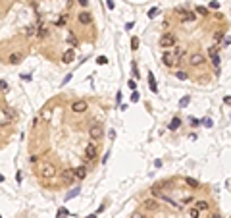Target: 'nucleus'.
Listing matches in <instances>:
<instances>
[{"label": "nucleus", "instance_id": "obj_23", "mask_svg": "<svg viewBox=\"0 0 231 218\" xmlns=\"http://www.w3.org/2000/svg\"><path fill=\"white\" fill-rule=\"evenodd\" d=\"M148 83H150V89L154 93H158V85H156V81H154V75H152V72H148Z\"/></svg>", "mask_w": 231, "mask_h": 218}, {"label": "nucleus", "instance_id": "obj_6", "mask_svg": "<svg viewBox=\"0 0 231 218\" xmlns=\"http://www.w3.org/2000/svg\"><path fill=\"white\" fill-rule=\"evenodd\" d=\"M143 208L148 212H156V211H160V203H158V199H144Z\"/></svg>", "mask_w": 231, "mask_h": 218}, {"label": "nucleus", "instance_id": "obj_42", "mask_svg": "<svg viewBox=\"0 0 231 218\" xmlns=\"http://www.w3.org/2000/svg\"><path fill=\"white\" fill-rule=\"evenodd\" d=\"M77 4H79V6H83V8H87V6H89V0H77Z\"/></svg>", "mask_w": 231, "mask_h": 218}, {"label": "nucleus", "instance_id": "obj_18", "mask_svg": "<svg viewBox=\"0 0 231 218\" xmlns=\"http://www.w3.org/2000/svg\"><path fill=\"white\" fill-rule=\"evenodd\" d=\"M172 52H173V56H175V60H177V62H181V58L185 56V48H181V47H177L175 50H172Z\"/></svg>", "mask_w": 231, "mask_h": 218}, {"label": "nucleus", "instance_id": "obj_34", "mask_svg": "<svg viewBox=\"0 0 231 218\" xmlns=\"http://www.w3.org/2000/svg\"><path fill=\"white\" fill-rule=\"evenodd\" d=\"M198 214H200V211H197V208H191V212H189L191 218H198Z\"/></svg>", "mask_w": 231, "mask_h": 218}, {"label": "nucleus", "instance_id": "obj_22", "mask_svg": "<svg viewBox=\"0 0 231 218\" xmlns=\"http://www.w3.org/2000/svg\"><path fill=\"white\" fill-rule=\"evenodd\" d=\"M25 37H37V25H29L25 29Z\"/></svg>", "mask_w": 231, "mask_h": 218}, {"label": "nucleus", "instance_id": "obj_51", "mask_svg": "<svg viewBox=\"0 0 231 218\" xmlns=\"http://www.w3.org/2000/svg\"><path fill=\"white\" fill-rule=\"evenodd\" d=\"M210 218H224V216H221V214H220V212H214V214H212V216H210Z\"/></svg>", "mask_w": 231, "mask_h": 218}, {"label": "nucleus", "instance_id": "obj_5", "mask_svg": "<svg viewBox=\"0 0 231 218\" xmlns=\"http://www.w3.org/2000/svg\"><path fill=\"white\" fill-rule=\"evenodd\" d=\"M175 14L179 16V21H194L197 19V12H189V10H183V8L175 10Z\"/></svg>", "mask_w": 231, "mask_h": 218}, {"label": "nucleus", "instance_id": "obj_39", "mask_svg": "<svg viewBox=\"0 0 231 218\" xmlns=\"http://www.w3.org/2000/svg\"><path fill=\"white\" fill-rule=\"evenodd\" d=\"M127 85H129V89H133V91H135V89H137V83H135V81H133V79H129V81H127Z\"/></svg>", "mask_w": 231, "mask_h": 218}, {"label": "nucleus", "instance_id": "obj_30", "mask_svg": "<svg viewBox=\"0 0 231 218\" xmlns=\"http://www.w3.org/2000/svg\"><path fill=\"white\" fill-rule=\"evenodd\" d=\"M158 12H160V10H158L156 6H154V8H150V10H148V18H156V16H158Z\"/></svg>", "mask_w": 231, "mask_h": 218}, {"label": "nucleus", "instance_id": "obj_48", "mask_svg": "<svg viewBox=\"0 0 231 218\" xmlns=\"http://www.w3.org/2000/svg\"><path fill=\"white\" fill-rule=\"evenodd\" d=\"M108 137L114 139V137H116V131H114V129H110V131H108Z\"/></svg>", "mask_w": 231, "mask_h": 218}, {"label": "nucleus", "instance_id": "obj_36", "mask_svg": "<svg viewBox=\"0 0 231 218\" xmlns=\"http://www.w3.org/2000/svg\"><path fill=\"white\" fill-rule=\"evenodd\" d=\"M131 218H147V216H144V214H143V212H141V211H135V212H133V214H131Z\"/></svg>", "mask_w": 231, "mask_h": 218}, {"label": "nucleus", "instance_id": "obj_53", "mask_svg": "<svg viewBox=\"0 0 231 218\" xmlns=\"http://www.w3.org/2000/svg\"><path fill=\"white\" fill-rule=\"evenodd\" d=\"M224 102H225V104H231V97H225V98H224Z\"/></svg>", "mask_w": 231, "mask_h": 218}, {"label": "nucleus", "instance_id": "obj_56", "mask_svg": "<svg viewBox=\"0 0 231 218\" xmlns=\"http://www.w3.org/2000/svg\"><path fill=\"white\" fill-rule=\"evenodd\" d=\"M0 218H2V216H0Z\"/></svg>", "mask_w": 231, "mask_h": 218}, {"label": "nucleus", "instance_id": "obj_1", "mask_svg": "<svg viewBox=\"0 0 231 218\" xmlns=\"http://www.w3.org/2000/svg\"><path fill=\"white\" fill-rule=\"evenodd\" d=\"M158 43H160V47L162 48H166V50H169V48H173L177 44V37L173 35V33H162V37H160V41H158Z\"/></svg>", "mask_w": 231, "mask_h": 218}, {"label": "nucleus", "instance_id": "obj_16", "mask_svg": "<svg viewBox=\"0 0 231 218\" xmlns=\"http://www.w3.org/2000/svg\"><path fill=\"white\" fill-rule=\"evenodd\" d=\"M48 35H50V33H48V29H46L44 25H40V23H39V25H37V37H39V39H46Z\"/></svg>", "mask_w": 231, "mask_h": 218}, {"label": "nucleus", "instance_id": "obj_44", "mask_svg": "<svg viewBox=\"0 0 231 218\" xmlns=\"http://www.w3.org/2000/svg\"><path fill=\"white\" fill-rule=\"evenodd\" d=\"M131 101H133V102H137V101H139V93H137V91H133V95H131Z\"/></svg>", "mask_w": 231, "mask_h": 218}, {"label": "nucleus", "instance_id": "obj_12", "mask_svg": "<svg viewBox=\"0 0 231 218\" xmlns=\"http://www.w3.org/2000/svg\"><path fill=\"white\" fill-rule=\"evenodd\" d=\"M60 176H62V180L66 183H71L75 180V174H73V170H71V168H67V170H62L60 172Z\"/></svg>", "mask_w": 231, "mask_h": 218}, {"label": "nucleus", "instance_id": "obj_50", "mask_svg": "<svg viewBox=\"0 0 231 218\" xmlns=\"http://www.w3.org/2000/svg\"><path fill=\"white\" fill-rule=\"evenodd\" d=\"M71 79V73H70V75H66V77H64V81H62V85H66L67 83V81H70Z\"/></svg>", "mask_w": 231, "mask_h": 218}, {"label": "nucleus", "instance_id": "obj_32", "mask_svg": "<svg viewBox=\"0 0 231 218\" xmlns=\"http://www.w3.org/2000/svg\"><path fill=\"white\" fill-rule=\"evenodd\" d=\"M200 124H202V126H206V127H212L214 122L210 120V118H204V120H200Z\"/></svg>", "mask_w": 231, "mask_h": 218}, {"label": "nucleus", "instance_id": "obj_43", "mask_svg": "<svg viewBox=\"0 0 231 218\" xmlns=\"http://www.w3.org/2000/svg\"><path fill=\"white\" fill-rule=\"evenodd\" d=\"M96 62H98V64H106L108 58H106V56H98V60H96Z\"/></svg>", "mask_w": 231, "mask_h": 218}, {"label": "nucleus", "instance_id": "obj_13", "mask_svg": "<svg viewBox=\"0 0 231 218\" xmlns=\"http://www.w3.org/2000/svg\"><path fill=\"white\" fill-rule=\"evenodd\" d=\"M73 58H75V50H73V48H67V50L64 52V56H62V62L70 64V62H73Z\"/></svg>", "mask_w": 231, "mask_h": 218}, {"label": "nucleus", "instance_id": "obj_46", "mask_svg": "<svg viewBox=\"0 0 231 218\" xmlns=\"http://www.w3.org/2000/svg\"><path fill=\"white\" fill-rule=\"evenodd\" d=\"M133 25H135L133 21H127V23H125V29H127V31H131V29H133Z\"/></svg>", "mask_w": 231, "mask_h": 218}, {"label": "nucleus", "instance_id": "obj_55", "mask_svg": "<svg viewBox=\"0 0 231 218\" xmlns=\"http://www.w3.org/2000/svg\"><path fill=\"white\" fill-rule=\"evenodd\" d=\"M87 218H96V214H91V216H87Z\"/></svg>", "mask_w": 231, "mask_h": 218}, {"label": "nucleus", "instance_id": "obj_35", "mask_svg": "<svg viewBox=\"0 0 231 218\" xmlns=\"http://www.w3.org/2000/svg\"><path fill=\"white\" fill-rule=\"evenodd\" d=\"M214 39H216V41H221V39H224V31H216V33H214Z\"/></svg>", "mask_w": 231, "mask_h": 218}, {"label": "nucleus", "instance_id": "obj_33", "mask_svg": "<svg viewBox=\"0 0 231 218\" xmlns=\"http://www.w3.org/2000/svg\"><path fill=\"white\" fill-rule=\"evenodd\" d=\"M210 8H212V10H218V8H220V0H212V2H210Z\"/></svg>", "mask_w": 231, "mask_h": 218}, {"label": "nucleus", "instance_id": "obj_11", "mask_svg": "<svg viewBox=\"0 0 231 218\" xmlns=\"http://www.w3.org/2000/svg\"><path fill=\"white\" fill-rule=\"evenodd\" d=\"M23 62V54L21 52H12L10 56H8V64L15 66V64H21Z\"/></svg>", "mask_w": 231, "mask_h": 218}, {"label": "nucleus", "instance_id": "obj_26", "mask_svg": "<svg viewBox=\"0 0 231 218\" xmlns=\"http://www.w3.org/2000/svg\"><path fill=\"white\" fill-rule=\"evenodd\" d=\"M197 14H198V16H208V8H204V6H197Z\"/></svg>", "mask_w": 231, "mask_h": 218}, {"label": "nucleus", "instance_id": "obj_47", "mask_svg": "<svg viewBox=\"0 0 231 218\" xmlns=\"http://www.w3.org/2000/svg\"><path fill=\"white\" fill-rule=\"evenodd\" d=\"M15 182L21 183V172H18V174H15Z\"/></svg>", "mask_w": 231, "mask_h": 218}, {"label": "nucleus", "instance_id": "obj_3", "mask_svg": "<svg viewBox=\"0 0 231 218\" xmlns=\"http://www.w3.org/2000/svg\"><path fill=\"white\" fill-rule=\"evenodd\" d=\"M58 174V170H56L52 164H48V162H44L43 166H40V176H43L44 180H50V178H54V176Z\"/></svg>", "mask_w": 231, "mask_h": 218}, {"label": "nucleus", "instance_id": "obj_20", "mask_svg": "<svg viewBox=\"0 0 231 218\" xmlns=\"http://www.w3.org/2000/svg\"><path fill=\"white\" fill-rule=\"evenodd\" d=\"M210 60H212V66L216 69H220V64H221V58H220V54H210Z\"/></svg>", "mask_w": 231, "mask_h": 218}, {"label": "nucleus", "instance_id": "obj_40", "mask_svg": "<svg viewBox=\"0 0 231 218\" xmlns=\"http://www.w3.org/2000/svg\"><path fill=\"white\" fill-rule=\"evenodd\" d=\"M189 122H191V126H198V124H200V120H197V118H189Z\"/></svg>", "mask_w": 231, "mask_h": 218}, {"label": "nucleus", "instance_id": "obj_49", "mask_svg": "<svg viewBox=\"0 0 231 218\" xmlns=\"http://www.w3.org/2000/svg\"><path fill=\"white\" fill-rule=\"evenodd\" d=\"M183 203H194V199H193V197H185Z\"/></svg>", "mask_w": 231, "mask_h": 218}, {"label": "nucleus", "instance_id": "obj_7", "mask_svg": "<svg viewBox=\"0 0 231 218\" xmlns=\"http://www.w3.org/2000/svg\"><path fill=\"white\" fill-rule=\"evenodd\" d=\"M85 156H87V160H95L96 156H98V149L95 147V143H89V145L85 147Z\"/></svg>", "mask_w": 231, "mask_h": 218}, {"label": "nucleus", "instance_id": "obj_45", "mask_svg": "<svg viewBox=\"0 0 231 218\" xmlns=\"http://www.w3.org/2000/svg\"><path fill=\"white\" fill-rule=\"evenodd\" d=\"M106 6L108 10H114V0H106Z\"/></svg>", "mask_w": 231, "mask_h": 218}, {"label": "nucleus", "instance_id": "obj_41", "mask_svg": "<svg viewBox=\"0 0 231 218\" xmlns=\"http://www.w3.org/2000/svg\"><path fill=\"white\" fill-rule=\"evenodd\" d=\"M66 19H67V16H60V19H58V25H64V23H66Z\"/></svg>", "mask_w": 231, "mask_h": 218}, {"label": "nucleus", "instance_id": "obj_21", "mask_svg": "<svg viewBox=\"0 0 231 218\" xmlns=\"http://www.w3.org/2000/svg\"><path fill=\"white\" fill-rule=\"evenodd\" d=\"M185 183H187L189 187H193V189H198V187H200L198 180H194V178H185Z\"/></svg>", "mask_w": 231, "mask_h": 218}, {"label": "nucleus", "instance_id": "obj_9", "mask_svg": "<svg viewBox=\"0 0 231 218\" xmlns=\"http://www.w3.org/2000/svg\"><path fill=\"white\" fill-rule=\"evenodd\" d=\"M89 135H91V139H100L102 137V126L100 124H95V126H91V129H89Z\"/></svg>", "mask_w": 231, "mask_h": 218}, {"label": "nucleus", "instance_id": "obj_10", "mask_svg": "<svg viewBox=\"0 0 231 218\" xmlns=\"http://www.w3.org/2000/svg\"><path fill=\"white\" fill-rule=\"evenodd\" d=\"M77 21H79L81 25H91V23H92V16L89 14V12H85V10H83L79 16H77Z\"/></svg>", "mask_w": 231, "mask_h": 218}, {"label": "nucleus", "instance_id": "obj_19", "mask_svg": "<svg viewBox=\"0 0 231 218\" xmlns=\"http://www.w3.org/2000/svg\"><path fill=\"white\" fill-rule=\"evenodd\" d=\"M66 41H67V43H70V44H71V48H75V47H77V43H79V41H77V37H75V35H73V33H71V31H70V33H67V37H66Z\"/></svg>", "mask_w": 231, "mask_h": 218}, {"label": "nucleus", "instance_id": "obj_29", "mask_svg": "<svg viewBox=\"0 0 231 218\" xmlns=\"http://www.w3.org/2000/svg\"><path fill=\"white\" fill-rule=\"evenodd\" d=\"M189 102H191V98H189V97H183V98L179 101V106H181V108H185V106H187Z\"/></svg>", "mask_w": 231, "mask_h": 218}, {"label": "nucleus", "instance_id": "obj_17", "mask_svg": "<svg viewBox=\"0 0 231 218\" xmlns=\"http://www.w3.org/2000/svg\"><path fill=\"white\" fill-rule=\"evenodd\" d=\"M168 127H169V129H172V131L179 129V127H181V118H177V116H175V118H173L172 122H169V126H168Z\"/></svg>", "mask_w": 231, "mask_h": 218}, {"label": "nucleus", "instance_id": "obj_28", "mask_svg": "<svg viewBox=\"0 0 231 218\" xmlns=\"http://www.w3.org/2000/svg\"><path fill=\"white\" fill-rule=\"evenodd\" d=\"M131 48H133V50L139 48V39H137V37H131Z\"/></svg>", "mask_w": 231, "mask_h": 218}, {"label": "nucleus", "instance_id": "obj_37", "mask_svg": "<svg viewBox=\"0 0 231 218\" xmlns=\"http://www.w3.org/2000/svg\"><path fill=\"white\" fill-rule=\"evenodd\" d=\"M218 52H220V48H218V47H210L208 48V56L210 54H218Z\"/></svg>", "mask_w": 231, "mask_h": 218}, {"label": "nucleus", "instance_id": "obj_24", "mask_svg": "<svg viewBox=\"0 0 231 218\" xmlns=\"http://www.w3.org/2000/svg\"><path fill=\"white\" fill-rule=\"evenodd\" d=\"M79 191H81L79 187H73V189H71V191L66 195V201H70V199H73V197H77V195H79Z\"/></svg>", "mask_w": 231, "mask_h": 218}, {"label": "nucleus", "instance_id": "obj_15", "mask_svg": "<svg viewBox=\"0 0 231 218\" xmlns=\"http://www.w3.org/2000/svg\"><path fill=\"white\" fill-rule=\"evenodd\" d=\"M194 208H197V211H208V207H210V203L206 199H200V201H194Z\"/></svg>", "mask_w": 231, "mask_h": 218}, {"label": "nucleus", "instance_id": "obj_31", "mask_svg": "<svg viewBox=\"0 0 231 218\" xmlns=\"http://www.w3.org/2000/svg\"><path fill=\"white\" fill-rule=\"evenodd\" d=\"M175 77H177V79H181V81H185V79H187V73H185V72H175Z\"/></svg>", "mask_w": 231, "mask_h": 218}, {"label": "nucleus", "instance_id": "obj_4", "mask_svg": "<svg viewBox=\"0 0 231 218\" xmlns=\"http://www.w3.org/2000/svg\"><path fill=\"white\" fill-rule=\"evenodd\" d=\"M189 64H191V66H197V68H200V66L206 64V56L202 54V52H193V54L189 56Z\"/></svg>", "mask_w": 231, "mask_h": 218}, {"label": "nucleus", "instance_id": "obj_2", "mask_svg": "<svg viewBox=\"0 0 231 218\" xmlns=\"http://www.w3.org/2000/svg\"><path fill=\"white\" fill-rule=\"evenodd\" d=\"M162 64L166 66V68H173V66H179V62L175 60V56H173L172 50H164V54H162Z\"/></svg>", "mask_w": 231, "mask_h": 218}, {"label": "nucleus", "instance_id": "obj_14", "mask_svg": "<svg viewBox=\"0 0 231 218\" xmlns=\"http://www.w3.org/2000/svg\"><path fill=\"white\" fill-rule=\"evenodd\" d=\"M87 168H85V166H79V168H75V170H73V174H75V180H85V178H87Z\"/></svg>", "mask_w": 231, "mask_h": 218}, {"label": "nucleus", "instance_id": "obj_52", "mask_svg": "<svg viewBox=\"0 0 231 218\" xmlns=\"http://www.w3.org/2000/svg\"><path fill=\"white\" fill-rule=\"evenodd\" d=\"M224 44H225V47H227V44H231V37H225V43H224Z\"/></svg>", "mask_w": 231, "mask_h": 218}, {"label": "nucleus", "instance_id": "obj_8", "mask_svg": "<svg viewBox=\"0 0 231 218\" xmlns=\"http://www.w3.org/2000/svg\"><path fill=\"white\" fill-rule=\"evenodd\" d=\"M87 108H89V102L87 101H75L73 104H71V112H75V114L85 112Z\"/></svg>", "mask_w": 231, "mask_h": 218}, {"label": "nucleus", "instance_id": "obj_54", "mask_svg": "<svg viewBox=\"0 0 231 218\" xmlns=\"http://www.w3.org/2000/svg\"><path fill=\"white\" fill-rule=\"evenodd\" d=\"M2 182H4V176H2V174H0V183H2Z\"/></svg>", "mask_w": 231, "mask_h": 218}, {"label": "nucleus", "instance_id": "obj_25", "mask_svg": "<svg viewBox=\"0 0 231 218\" xmlns=\"http://www.w3.org/2000/svg\"><path fill=\"white\" fill-rule=\"evenodd\" d=\"M58 218H66V216H70V211H67V208H58V214H56Z\"/></svg>", "mask_w": 231, "mask_h": 218}, {"label": "nucleus", "instance_id": "obj_38", "mask_svg": "<svg viewBox=\"0 0 231 218\" xmlns=\"http://www.w3.org/2000/svg\"><path fill=\"white\" fill-rule=\"evenodd\" d=\"M0 91H8V83L4 79H0Z\"/></svg>", "mask_w": 231, "mask_h": 218}, {"label": "nucleus", "instance_id": "obj_27", "mask_svg": "<svg viewBox=\"0 0 231 218\" xmlns=\"http://www.w3.org/2000/svg\"><path fill=\"white\" fill-rule=\"evenodd\" d=\"M131 69H133V77L139 79V68H137V62H131Z\"/></svg>", "mask_w": 231, "mask_h": 218}]
</instances>
